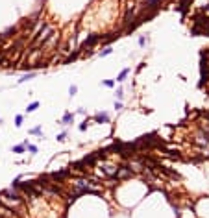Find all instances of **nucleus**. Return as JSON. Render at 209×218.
<instances>
[{
    "instance_id": "1",
    "label": "nucleus",
    "mask_w": 209,
    "mask_h": 218,
    "mask_svg": "<svg viewBox=\"0 0 209 218\" xmlns=\"http://www.w3.org/2000/svg\"><path fill=\"white\" fill-rule=\"evenodd\" d=\"M193 22L196 28H202V30H209V17L205 13H196L193 17Z\"/></svg>"
},
{
    "instance_id": "2",
    "label": "nucleus",
    "mask_w": 209,
    "mask_h": 218,
    "mask_svg": "<svg viewBox=\"0 0 209 218\" xmlns=\"http://www.w3.org/2000/svg\"><path fill=\"white\" fill-rule=\"evenodd\" d=\"M130 176H133V172H131V168H130V166H126V165H124V166L117 168L113 179H126V178H130Z\"/></svg>"
},
{
    "instance_id": "3",
    "label": "nucleus",
    "mask_w": 209,
    "mask_h": 218,
    "mask_svg": "<svg viewBox=\"0 0 209 218\" xmlns=\"http://www.w3.org/2000/svg\"><path fill=\"white\" fill-rule=\"evenodd\" d=\"M100 39H102L100 35H96V34H94V35H91L89 39H87V41L83 43V45H82L78 50H80V52H85V48H93V46H94V45H96V43L100 41Z\"/></svg>"
},
{
    "instance_id": "4",
    "label": "nucleus",
    "mask_w": 209,
    "mask_h": 218,
    "mask_svg": "<svg viewBox=\"0 0 209 218\" xmlns=\"http://www.w3.org/2000/svg\"><path fill=\"white\" fill-rule=\"evenodd\" d=\"M17 31H19V28H17V26H11V28H7V30L4 31V34L0 35V39H2V41H6V39H11V37H15V34H17Z\"/></svg>"
},
{
    "instance_id": "5",
    "label": "nucleus",
    "mask_w": 209,
    "mask_h": 218,
    "mask_svg": "<svg viewBox=\"0 0 209 218\" xmlns=\"http://www.w3.org/2000/svg\"><path fill=\"white\" fill-rule=\"evenodd\" d=\"M72 120H74V115L72 113H65L63 118H61V124H70Z\"/></svg>"
},
{
    "instance_id": "6",
    "label": "nucleus",
    "mask_w": 209,
    "mask_h": 218,
    "mask_svg": "<svg viewBox=\"0 0 209 218\" xmlns=\"http://www.w3.org/2000/svg\"><path fill=\"white\" fill-rule=\"evenodd\" d=\"M191 2H193V0H181V2H180V7H178V9H180L181 13H185V11H187V7H189V4H191Z\"/></svg>"
},
{
    "instance_id": "7",
    "label": "nucleus",
    "mask_w": 209,
    "mask_h": 218,
    "mask_svg": "<svg viewBox=\"0 0 209 218\" xmlns=\"http://www.w3.org/2000/svg\"><path fill=\"white\" fill-rule=\"evenodd\" d=\"M94 120H96V122H100V124H102V122H107V120H109V116H107V115H106V113H98V115H96V116H94Z\"/></svg>"
},
{
    "instance_id": "8",
    "label": "nucleus",
    "mask_w": 209,
    "mask_h": 218,
    "mask_svg": "<svg viewBox=\"0 0 209 218\" xmlns=\"http://www.w3.org/2000/svg\"><path fill=\"white\" fill-rule=\"evenodd\" d=\"M31 78H35V72H30V74H24L22 78L19 80V83H24V81H28V80H31Z\"/></svg>"
},
{
    "instance_id": "9",
    "label": "nucleus",
    "mask_w": 209,
    "mask_h": 218,
    "mask_svg": "<svg viewBox=\"0 0 209 218\" xmlns=\"http://www.w3.org/2000/svg\"><path fill=\"white\" fill-rule=\"evenodd\" d=\"M37 107H39V102H31V104H30V105L26 107V113H34V111H35Z\"/></svg>"
},
{
    "instance_id": "10",
    "label": "nucleus",
    "mask_w": 209,
    "mask_h": 218,
    "mask_svg": "<svg viewBox=\"0 0 209 218\" xmlns=\"http://www.w3.org/2000/svg\"><path fill=\"white\" fill-rule=\"evenodd\" d=\"M128 72H130V69H124L122 72H120V74L117 76V81H124V78L128 76Z\"/></svg>"
},
{
    "instance_id": "11",
    "label": "nucleus",
    "mask_w": 209,
    "mask_h": 218,
    "mask_svg": "<svg viewBox=\"0 0 209 218\" xmlns=\"http://www.w3.org/2000/svg\"><path fill=\"white\" fill-rule=\"evenodd\" d=\"M24 150H26L24 144H17V146H13V152H15V154H22Z\"/></svg>"
},
{
    "instance_id": "12",
    "label": "nucleus",
    "mask_w": 209,
    "mask_h": 218,
    "mask_svg": "<svg viewBox=\"0 0 209 218\" xmlns=\"http://www.w3.org/2000/svg\"><path fill=\"white\" fill-rule=\"evenodd\" d=\"M22 120H24V116H22V115H17V116H15V126L20 128V126H22Z\"/></svg>"
},
{
    "instance_id": "13",
    "label": "nucleus",
    "mask_w": 209,
    "mask_h": 218,
    "mask_svg": "<svg viewBox=\"0 0 209 218\" xmlns=\"http://www.w3.org/2000/svg\"><path fill=\"white\" fill-rule=\"evenodd\" d=\"M30 135H41V126H35L30 129Z\"/></svg>"
},
{
    "instance_id": "14",
    "label": "nucleus",
    "mask_w": 209,
    "mask_h": 218,
    "mask_svg": "<svg viewBox=\"0 0 209 218\" xmlns=\"http://www.w3.org/2000/svg\"><path fill=\"white\" fill-rule=\"evenodd\" d=\"M26 148L31 152V154H37V146H35V144H30V143H28V144H26Z\"/></svg>"
},
{
    "instance_id": "15",
    "label": "nucleus",
    "mask_w": 209,
    "mask_h": 218,
    "mask_svg": "<svg viewBox=\"0 0 209 218\" xmlns=\"http://www.w3.org/2000/svg\"><path fill=\"white\" fill-rule=\"evenodd\" d=\"M76 93H78V87H76V85H70V89H69V94H70V96H74Z\"/></svg>"
},
{
    "instance_id": "16",
    "label": "nucleus",
    "mask_w": 209,
    "mask_h": 218,
    "mask_svg": "<svg viewBox=\"0 0 209 218\" xmlns=\"http://www.w3.org/2000/svg\"><path fill=\"white\" fill-rule=\"evenodd\" d=\"M111 52H113L111 48H104V50L100 52V56H102V57H104V56H109V54H111Z\"/></svg>"
},
{
    "instance_id": "17",
    "label": "nucleus",
    "mask_w": 209,
    "mask_h": 218,
    "mask_svg": "<svg viewBox=\"0 0 209 218\" xmlns=\"http://www.w3.org/2000/svg\"><path fill=\"white\" fill-rule=\"evenodd\" d=\"M65 137H67V133L63 131V133H59V135H58V140H59V143H63V140H65Z\"/></svg>"
},
{
    "instance_id": "18",
    "label": "nucleus",
    "mask_w": 209,
    "mask_h": 218,
    "mask_svg": "<svg viewBox=\"0 0 209 218\" xmlns=\"http://www.w3.org/2000/svg\"><path fill=\"white\" fill-rule=\"evenodd\" d=\"M104 85H106V87H113L115 81H113V80H107V81H104Z\"/></svg>"
},
{
    "instance_id": "19",
    "label": "nucleus",
    "mask_w": 209,
    "mask_h": 218,
    "mask_svg": "<svg viewBox=\"0 0 209 218\" xmlns=\"http://www.w3.org/2000/svg\"><path fill=\"white\" fill-rule=\"evenodd\" d=\"M85 129H87V120L83 124H80V131H85Z\"/></svg>"
},
{
    "instance_id": "20",
    "label": "nucleus",
    "mask_w": 209,
    "mask_h": 218,
    "mask_svg": "<svg viewBox=\"0 0 209 218\" xmlns=\"http://www.w3.org/2000/svg\"><path fill=\"white\" fill-rule=\"evenodd\" d=\"M204 116H205V118H207V120H209V113H204Z\"/></svg>"
},
{
    "instance_id": "21",
    "label": "nucleus",
    "mask_w": 209,
    "mask_h": 218,
    "mask_svg": "<svg viewBox=\"0 0 209 218\" xmlns=\"http://www.w3.org/2000/svg\"><path fill=\"white\" fill-rule=\"evenodd\" d=\"M204 135H205V137H209V131H204Z\"/></svg>"
},
{
    "instance_id": "22",
    "label": "nucleus",
    "mask_w": 209,
    "mask_h": 218,
    "mask_svg": "<svg viewBox=\"0 0 209 218\" xmlns=\"http://www.w3.org/2000/svg\"><path fill=\"white\" fill-rule=\"evenodd\" d=\"M205 11H207V13H209V6H207V7H205Z\"/></svg>"
},
{
    "instance_id": "23",
    "label": "nucleus",
    "mask_w": 209,
    "mask_h": 218,
    "mask_svg": "<svg viewBox=\"0 0 209 218\" xmlns=\"http://www.w3.org/2000/svg\"><path fill=\"white\" fill-rule=\"evenodd\" d=\"M0 218H4V216H0Z\"/></svg>"
}]
</instances>
